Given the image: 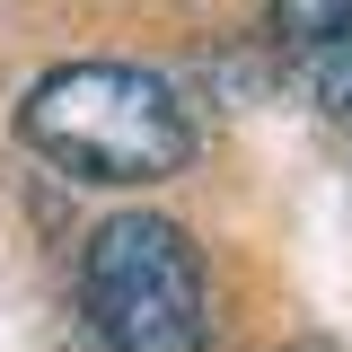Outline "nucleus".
<instances>
[{
	"label": "nucleus",
	"instance_id": "obj_1",
	"mask_svg": "<svg viewBox=\"0 0 352 352\" xmlns=\"http://www.w3.org/2000/svg\"><path fill=\"white\" fill-rule=\"evenodd\" d=\"M18 141L71 185H159L194 159V106L141 62H62L18 97Z\"/></svg>",
	"mask_w": 352,
	"mask_h": 352
},
{
	"label": "nucleus",
	"instance_id": "obj_4",
	"mask_svg": "<svg viewBox=\"0 0 352 352\" xmlns=\"http://www.w3.org/2000/svg\"><path fill=\"white\" fill-rule=\"evenodd\" d=\"M317 106H326L335 124H352V36L317 53Z\"/></svg>",
	"mask_w": 352,
	"mask_h": 352
},
{
	"label": "nucleus",
	"instance_id": "obj_2",
	"mask_svg": "<svg viewBox=\"0 0 352 352\" xmlns=\"http://www.w3.org/2000/svg\"><path fill=\"white\" fill-rule=\"evenodd\" d=\"M80 317L97 352H203L212 282L168 212H115L80 256Z\"/></svg>",
	"mask_w": 352,
	"mask_h": 352
},
{
	"label": "nucleus",
	"instance_id": "obj_3",
	"mask_svg": "<svg viewBox=\"0 0 352 352\" xmlns=\"http://www.w3.org/2000/svg\"><path fill=\"white\" fill-rule=\"evenodd\" d=\"M273 36H282V44H308V53H326V44L352 36V0H273Z\"/></svg>",
	"mask_w": 352,
	"mask_h": 352
}]
</instances>
